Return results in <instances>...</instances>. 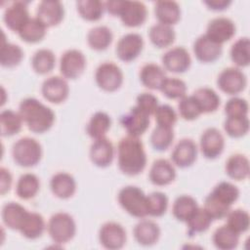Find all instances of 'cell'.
Instances as JSON below:
<instances>
[{
    "label": "cell",
    "mask_w": 250,
    "mask_h": 250,
    "mask_svg": "<svg viewBox=\"0 0 250 250\" xmlns=\"http://www.w3.org/2000/svg\"><path fill=\"white\" fill-rule=\"evenodd\" d=\"M117 160L123 174L136 176L142 173L146 165V154L142 141L129 135L122 138L117 146Z\"/></svg>",
    "instance_id": "cell-1"
},
{
    "label": "cell",
    "mask_w": 250,
    "mask_h": 250,
    "mask_svg": "<svg viewBox=\"0 0 250 250\" xmlns=\"http://www.w3.org/2000/svg\"><path fill=\"white\" fill-rule=\"evenodd\" d=\"M19 113L27 128L37 134H42L53 126L54 111L34 98H26L20 104Z\"/></svg>",
    "instance_id": "cell-2"
},
{
    "label": "cell",
    "mask_w": 250,
    "mask_h": 250,
    "mask_svg": "<svg viewBox=\"0 0 250 250\" xmlns=\"http://www.w3.org/2000/svg\"><path fill=\"white\" fill-rule=\"evenodd\" d=\"M238 197L237 187L229 182H221L206 196L203 208L213 220H221L227 216Z\"/></svg>",
    "instance_id": "cell-3"
},
{
    "label": "cell",
    "mask_w": 250,
    "mask_h": 250,
    "mask_svg": "<svg viewBox=\"0 0 250 250\" xmlns=\"http://www.w3.org/2000/svg\"><path fill=\"white\" fill-rule=\"evenodd\" d=\"M118 202L133 217L143 219L148 215L146 195L138 187L126 186L122 188L118 193Z\"/></svg>",
    "instance_id": "cell-4"
},
{
    "label": "cell",
    "mask_w": 250,
    "mask_h": 250,
    "mask_svg": "<svg viewBox=\"0 0 250 250\" xmlns=\"http://www.w3.org/2000/svg\"><path fill=\"white\" fill-rule=\"evenodd\" d=\"M14 161L21 167H33L42 157L41 145L33 138L24 137L18 140L12 147Z\"/></svg>",
    "instance_id": "cell-5"
},
{
    "label": "cell",
    "mask_w": 250,
    "mask_h": 250,
    "mask_svg": "<svg viewBox=\"0 0 250 250\" xmlns=\"http://www.w3.org/2000/svg\"><path fill=\"white\" fill-rule=\"evenodd\" d=\"M48 232L56 243H66L73 238L76 232V225L67 213L59 212L54 214L48 223Z\"/></svg>",
    "instance_id": "cell-6"
},
{
    "label": "cell",
    "mask_w": 250,
    "mask_h": 250,
    "mask_svg": "<svg viewBox=\"0 0 250 250\" xmlns=\"http://www.w3.org/2000/svg\"><path fill=\"white\" fill-rule=\"evenodd\" d=\"M97 85L104 91L114 92L120 88L123 83V73L121 68L111 62L101 63L95 73Z\"/></svg>",
    "instance_id": "cell-7"
},
{
    "label": "cell",
    "mask_w": 250,
    "mask_h": 250,
    "mask_svg": "<svg viewBox=\"0 0 250 250\" xmlns=\"http://www.w3.org/2000/svg\"><path fill=\"white\" fill-rule=\"evenodd\" d=\"M86 67V58L84 54L76 49L65 51L60 60V71L63 78L76 79Z\"/></svg>",
    "instance_id": "cell-8"
},
{
    "label": "cell",
    "mask_w": 250,
    "mask_h": 250,
    "mask_svg": "<svg viewBox=\"0 0 250 250\" xmlns=\"http://www.w3.org/2000/svg\"><path fill=\"white\" fill-rule=\"evenodd\" d=\"M217 85L221 91L228 95H237L245 89L247 79L239 68L228 67L219 74Z\"/></svg>",
    "instance_id": "cell-9"
},
{
    "label": "cell",
    "mask_w": 250,
    "mask_h": 250,
    "mask_svg": "<svg viewBox=\"0 0 250 250\" xmlns=\"http://www.w3.org/2000/svg\"><path fill=\"white\" fill-rule=\"evenodd\" d=\"M126 231L124 228L117 223L107 222L104 224L99 231L101 244L109 250L122 248L126 243Z\"/></svg>",
    "instance_id": "cell-10"
},
{
    "label": "cell",
    "mask_w": 250,
    "mask_h": 250,
    "mask_svg": "<svg viewBox=\"0 0 250 250\" xmlns=\"http://www.w3.org/2000/svg\"><path fill=\"white\" fill-rule=\"evenodd\" d=\"M144 48L143 37L138 33L123 35L116 45V56L123 62H132L141 54Z\"/></svg>",
    "instance_id": "cell-11"
},
{
    "label": "cell",
    "mask_w": 250,
    "mask_h": 250,
    "mask_svg": "<svg viewBox=\"0 0 250 250\" xmlns=\"http://www.w3.org/2000/svg\"><path fill=\"white\" fill-rule=\"evenodd\" d=\"M225 147V139L217 128L206 129L200 137V150L208 159L220 156Z\"/></svg>",
    "instance_id": "cell-12"
},
{
    "label": "cell",
    "mask_w": 250,
    "mask_h": 250,
    "mask_svg": "<svg viewBox=\"0 0 250 250\" xmlns=\"http://www.w3.org/2000/svg\"><path fill=\"white\" fill-rule=\"evenodd\" d=\"M235 34V25L233 21L225 17L215 18L209 21L205 35L214 42L223 45L230 40Z\"/></svg>",
    "instance_id": "cell-13"
},
{
    "label": "cell",
    "mask_w": 250,
    "mask_h": 250,
    "mask_svg": "<svg viewBox=\"0 0 250 250\" xmlns=\"http://www.w3.org/2000/svg\"><path fill=\"white\" fill-rule=\"evenodd\" d=\"M3 20L8 28L19 33L20 30L30 20L27 2L25 1L13 2L5 10Z\"/></svg>",
    "instance_id": "cell-14"
},
{
    "label": "cell",
    "mask_w": 250,
    "mask_h": 250,
    "mask_svg": "<svg viewBox=\"0 0 250 250\" xmlns=\"http://www.w3.org/2000/svg\"><path fill=\"white\" fill-rule=\"evenodd\" d=\"M41 92L43 97L48 102L53 104H61L67 99L69 87L63 77L51 76L43 82Z\"/></svg>",
    "instance_id": "cell-15"
},
{
    "label": "cell",
    "mask_w": 250,
    "mask_h": 250,
    "mask_svg": "<svg viewBox=\"0 0 250 250\" xmlns=\"http://www.w3.org/2000/svg\"><path fill=\"white\" fill-rule=\"evenodd\" d=\"M149 115L141 110L139 107L134 106L131 110L122 116L121 124L126 129L129 136L140 137L149 127Z\"/></svg>",
    "instance_id": "cell-16"
},
{
    "label": "cell",
    "mask_w": 250,
    "mask_h": 250,
    "mask_svg": "<svg viewBox=\"0 0 250 250\" xmlns=\"http://www.w3.org/2000/svg\"><path fill=\"white\" fill-rule=\"evenodd\" d=\"M162 63L164 68L168 71L183 73L189 68L191 59L188 52L184 47H175L163 55Z\"/></svg>",
    "instance_id": "cell-17"
},
{
    "label": "cell",
    "mask_w": 250,
    "mask_h": 250,
    "mask_svg": "<svg viewBox=\"0 0 250 250\" xmlns=\"http://www.w3.org/2000/svg\"><path fill=\"white\" fill-rule=\"evenodd\" d=\"M64 9L60 1L44 0L38 4L36 18L46 26L58 25L63 19Z\"/></svg>",
    "instance_id": "cell-18"
},
{
    "label": "cell",
    "mask_w": 250,
    "mask_h": 250,
    "mask_svg": "<svg viewBox=\"0 0 250 250\" xmlns=\"http://www.w3.org/2000/svg\"><path fill=\"white\" fill-rule=\"evenodd\" d=\"M147 16L146 5L140 1H124L119 17L124 25L137 27L142 25Z\"/></svg>",
    "instance_id": "cell-19"
},
{
    "label": "cell",
    "mask_w": 250,
    "mask_h": 250,
    "mask_svg": "<svg viewBox=\"0 0 250 250\" xmlns=\"http://www.w3.org/2000/svg\"><path fill=\"white\" fill-rule=\"evenodd\" d=\"M197 157V146L191 139H182L175 146L171 158L175 165L180 168L191 166Z\"/></svg>",
    "instance_id": "cell-20"
},
{
    "label": "cell",
    "mask_w": 250,
    "mask_h": 250,
    "mask_svg": "<svg viewBox=\"0 0 250 250\" xmlns=\"http://www.w3.org/2000/svg\"><path fill=\"white\" fill-rule=\"evenodd\" d=\"M223 52L222 45L214 42L205 34L199 36L193 43V53L201 62H213L217 61Z\"/></svg>",
    "instance_id": "cell-21"
},
{
    "label": "cell",
    "mask_w": 250,
    "mask_h": 250,
    "mask_svg": "<svg viewBox=\"0 0 250 250\" xmlns=\"http://www.w3.org/2000/svg\"><path fill=\"white\" fill-rule=\"evenodd\" d=\"M114 157V147L110 140L104 137L95 140L90 147V159L98 167L104 168L111 164Z\"/></svg>",
    "instance_id": "cell-22"
},
{
    "label": "cell",
    "mask_w": 250,
    "mask_h": 250,
    "mask_svg": "<svg viewBox=\"0 0 250 250\" xmlns=\"http://www.w3.org/2000/svg\"><path fill=\"white\" fill-rule=\"evenodd\" d=\"M176 178V170L173 164L164 158L156 159L149 170V180L155 186H167Z\"/></svg>",
    "instance_id": "cell-23"
},
{
    "label": "cell",
    "mask_w": 250,
    "mask_h": 250,
    "mask_svg": "<svg viewBox=\"0 0 250 250\" xmlns=\"http://www.w3.org/2000/svg\"><path fill=\"white\" fill-rule=\"evenodd\" d=\"M133 233L139 244L143 246H151L158 241L160 229L153 221L142 220L135 226Z\"/></svg>",
    "instance_id": "cell-24"
},
{
    "label": "cell",
    "mask_w": 250,
    "mask_h": 250,
    "mask_svg": "<svg viewBox=\"0 0 250 250\" xmlns=\"http://www.w3.org/2000/svg\"><path fill=\"white\" fill-rule=\"evenodd\" d=\"M52 192L61 199L71 197L76 190V182L74 178L65 172L55 174L50 182Z\"/></svg>",
    "instance_id": "cell-25"
},
{
    "label": "cell",
    "mask_w": 250,
    "mask_h": 250,
    "mask_svg": "<svg viewBox=\"0 0 250 250\" xmlns=\"http://www.w3.org/2000/svg\"><path fill=\"white\" fill-rule=\"evenodd\" d=\"M154 15L159 23L172 26L181 18V9L177 2L161 0L154 3Z\"/></svg>",
    "instance_id": "cell-26"
},
{
    "label": "cell",
    "mask_w": 250,
    "mask_h": 250,
    "mask_svg": "<svg viewBox=\"0 0 250 250\" xmlns=\"http://www.w3.org/2000/svg\"><path fill=\"white\" fill-rule=\"evenodd\" d=\"M28 213L29 212L21 204L16 202H8L3 206L2 219L4 224L9 229L20 230Z\"/></svg>",
    "instance_id": "cell-27"
},
{
    "label": "cell",
    "mask_w": 250,
    "mask_h": 250,
    "mask_svg": "<svg viewBox=\"0 0 250 250\" xmlns=\"http://www.w3.org/2000/svg\"><path fill=\"white\" fill-rule=\"evenodd\" d=\"M166 79L164 69L156 63H146L140 71V80L142 84L151 90H159Z\"/></svg>",
    "instance_id": "cell-28"
},
{
    "label": "cell",
    "mask_w": 250,
    "mask_h": 250,
    "mask_svg": "<svg viewBox=\"0 0 250 250\" xmlns=\"http://www.w3.org/2000/svg\"><path fill=\"white\" fill-rule=\"evenodd\" d=\"M225 169L229 178L235 181L245 180L249 176V160L245 155L235 153L227 160Z\"/></svg>",
    "instance_id": "cell-29"
},
{
    "label": "cell",
    "mask_w": 250,
    "mask_h": 250,
    "mask_svg": "<svg viewBox=\"0 0 250 250\" xmlns=\"http://www.w3.org/2000/svg\"><path fill=\"white\" fill-rule=\"evenodd\" d=\"M198 104L202 113H210L217 110L221 104L219 95L211 88H198L191 95Z\"/></svg>",
    "instance_id": "cell-30"
},
{
    "label": "cell",
    "mask_w": 250,
    "mask_h": 250,
    "mask_svg": "<svg viewBox=\"0 0 250 250\" xmlns=\"http://www.w3.org/2000/svg\"><path fill=\"white\" fill-rule=\"evenodd\" d=\"M110 126H111L110 116L105 112L98 111L94 113L90 118L86 127V131H87V134L92 139L98 140L105 136Z\"/></svg>",
    "instance_id": "cell-31"
},
{
    "label": "cell",
    "mask_w": 250,
    "mask_h": 250,
    "mask_svg": "<svg viewBox=\"0 0 250 250\" xmlns=\"http://www.w3.org/2000/svg\"><path fill=\"white\" fill-rule=\"evenodd\" d=\"M112 39V31L104 25H99L91 28L87 35L89 46L96 51L105 50L111 44Z\"/></svg>",
    "instance_id": "cell-32"
},
{
    "label": "cell",
    "mask_w": 250,
    "mask_h": 250,
    "mask_svg": "<svg viewBox=\"0 0 250 250\" xmlns=\"http://www.w3.org/2000/svg\"><path fill=\"white\" fill-rule=\"evenodd\" d=\"M148 36L155 47L166 48L173 44L176 34L172 26L158 22L149 28Z\"/></svg>",
    "instance_id": "cell-33"
},
{
    "label": "cell",
    "mask_w": 250,
    "mask_h": 250,
    "mask_svg": "<svg viewBox=\"0 0 250 250\" xmlns=\"http://www.w3.org/2000/svg\"><path fill=\"white\" fill-rule=\"evenodd\" d=\"M213 243L220 250H231L236 248L239 242V234L227 225L219 227L213 233Z\"/></svg>",
    "instance_id": "cell-34"
},
{
    "label": "cell",
    "mask_w": 250,
    "mask_h": 250,
    "mask_svg": "<svg viewBox=\"0 0 250 250\" xmlns=\"http://www.w3.org/2000/svg\"><path fill=\"white\" fill-rule=\"evenodd\" d=\"M45 228L44 218L36 212H29L19 231L28 239H36L43 234Z\"/></svg>",
    "instance_id": "cell-35"
},
{
    "label": "cell",
    "mask_w": 250,
    "mask_h": 250,
    "mask_svg": "<svg viewBox=\"0 0 250 250\" xmlns=\"http://www.w3.org/2000/svg\"><path fill=\"white\" fill-rule=\"evenodd\" d=\"M40 188V182L36 175L25 173L20 177L16 187L17 195L24 200L34 197Z\"/></svg>",
    "instance_id": "cell-36"
},
{
    "label": "cell",
    "mask_w": 250,
    "mask_h": 250,
    "mask_svg": "<svg viewBox=\"0 0 250 250\" xmlns=\"http://www.w3.org/2000/svg\"><path fill=\"white\" fill-rule=\"evenodd\" d=\"M197 208V202L192 196L183 194L177 197L174 201L172 212L177 220L187 222Z\"/></svg>",
    "instance_id": "cell-37"
},
{
    "label": "cell",
    "mask_w": 250,
    "mask_h": 250,
    "mask_svg": "<svg viewBox=\"0 0 250 250\" xmlns=\"http://www.w3.org/2000/svg\"><path fill=\"white\" fill-rule=\"evenodd\" d=\"M22 119L19 112L5 109L0 114V130L3 137H11L18 134L22 126Z\"/></svg>",
    "instance_id": "cell-38"
},
{
    "label": "cell",
    "mask_w": 250,
    "mask_h": 250,
    "mask_svg": "<svg viewBox=\"0 0 250 250\" xmlns=\"http://www.w3.org/2000/svg\"><path fill=\"white\" fill-rule=\"evenodd\" d=\"M46 28L37 18H30L26 24L20 30L19 35L24 42L37 43L45 37Z\"/></svg>",
    "instance_id": "cell-39"
},
{
    "label": "cell",
    "mask_w": 250,
    "mask_h": 250,
    "mask_svg": "<svg viewBox=\"0 0 250 250\" xmlns=\"http://www.w3.org/2000/svg\"><path fill=\"white\" fill-rule=\"evenodd\" d=\"M56 63L54 53L49 49H40L31 59L33 70L38 74H47L53 70Z\"/></svg>",
    "instance_id": "cell-40"
},
{
    "label": "cell",
    "mask_w": 250,
    "mask_h": 250,
    "mask_svg": "<svg viewBox=\"0 0 250 250\" xmlns=\"http://www.w3.org/2000/svg\"><path fill=\"white\" fill-rule=\"evenodd\" d=\"M79 15L86 21H99L104 14V3L99 0H79L76 2Z\"/></svg>",
    "instance_id": "cell-41"
},
{
    "label": "cell",
    "mask_w": 250,
    "mask_h": 250,
    "mask_svg": "<svg viewBox=\"0 0 250 250\" xmlns=\"http://www.w3.org/2000/svg\"><path fill=\"white\" fill-rule=\"evenodd\" d=\"M230 59L232 62L239 66L245 67L250 63V41L248 37L237 39L230 48Z\"/></svg>",
    "instance_id": "cell-42"
},
{
    "label": "cell",
    "mask_w": 250,
    "mask_h": 250,
    "mask_svg": "<svg viewBox=\"0 0 250 250\" xmlns=\"http://www.w3.org/2000/svg\"><path fill=\"white\" fill-rule=\"evenodd\" d=\"M212 221L213 219L206 212V210L204 208L198 207L186 222L188 225V233L192 236L194 234L206 231L212 224Z\"/></svg>",
    "instance_id": "cell-43"
},
{
    "label": "cell",
    "mask_w": 250,
    "mask_h": 250,
    "mask_svg": "<svg viewBox=\"0 0 250 250\" xmlns=\"http://www.w3.org/2000/svg\"><path fill=\"white\" fill-rule=\"evenodd\" d=\"M23 59V52L19 45L3 40L0 51V62L2 66L14 67Z\"/></svg>",
    "instance_id": "cell-44"
},
{
    "label": "cell",
    "mask_w": 250,
    "mask_h": 250,
    "mask_svg": "<svg viewBox=\"0 0 250 250\" xmlns=\"http://www.w3.org/2000/svg\"><path fill=\"white\" fill-rule=\"evenodd\" d=\"M226 217V225L239 235L248 230L250 226V217L247 211L242 209L229 210Z\"/></svg>",
    "instance_id": "cell-45"
},
{
    "label": "cell",
    "mask_w": 250,
    "mask_h": 250,
    "mask_svg": "<svg viewBox=\"0 0 250 250\" xmlns=\"http://www.w3.org/2000/svg\"><path fill=\"white\" fill-rule=\"evenodd\" d=\"M174 140L173 128L156 126L151 133L150 143L154 149L158 151L166 150Z\"/></svg>",
    "instance_id": "cell-46"
},
{
    "label": "cell",
    "mask_w": 250,
    "mask_h": 250,
    "mask_svg": "<svg viewBox=\"0 0 250 250\" xmlns=\"http://www.w3.org/2000/svg\"><path fill=\"white\" fill-rule=\"evenodd\" d=\"M159 90L168 99H182L186 96L187 85L182 79L176 77H166Z\"/></svg>",
    "instance_id": "cell-47"
},
{
    "label": "cell",
    "mask_w": 250,
    "mask_h": 250,
    "mask_svg": "<svg viewBox=\"0 0 250 250\" xmlns=\"http://www.w3.org/2000/svg\"><path fill=\"white\" fill-rule=\"evenodd\" d=\"M226 133L231 138H241L249 130L248 116L243 117H227L224 123Z\"/></svg>",
    "instance_id": "cell-48"
},
{
    "label": "cell",
    "mask_w": 250,
    "mask_h": 250,
    "mask_svg": "<svg viewBox=\"0 0 250 250\" xmlns=\"http://www.w3.org/2000/svg\"><path fill=\"white\" fill-rule=\"evenodd\" d=\"M147 213L152 217H160L165 214L168 208V198L165 193L153 191L146 195Z\"/></svg>",
    "instance_id": "cell-49"
},
{
    "label": "cell",
    "mask_w": 250,
    "mask_h": 250,
    "mask_svg": "<svg viewBox=\"0 0 250 250\" xmlns=\"http://www.w3.org/2000/svg\"><path fill=\"white\" fill-rule=\"evenodd\" d=\"M179 112L182 118L185 120H194L196 119L200 114H202V111L194 100L192 96H185L183 97L178 104Z\"/></svg>",
    "instance_id": "cell-50"
},
{
    "label": "cell",
    "mask_w": 250,
    "mask_h": 250,
    "mask_svg": "<svg viewBox=\"0 0 250 250\" xmlns=\"http://www.w3.org/2000/svg\"><path fill=\"white\" fill-rule=\"evenodd\" d=\"M153 115L157 126L173 128L177 121V113L174 108L169 104L158 105Z\"/></svg>",
    "instance_id": "cell-51"
},
{
    "label": "cell",
    "mask_w": 250,
    "mask_h": 250,
    "mask_svg": "<svg viewBox=\"0 0 250 250\" xmlns=\"http://www.w3.org/2000/svg\"><path fill=\"white\" fill-rule=\"evenodd\" d=\"M248 103L241 98H231L225 104V113L227 117L248 116Z\"/></svg>",
    "instance_id": "cell-52"
},
{
    "label": "cell",
    "mask_w": 250,
    "mask_h": 250,
    "mask_svg": "<svg viewBox=\"0 0 250 250\" xmlns=\"http://www.w3.org/2000/svg\"><path fill=\"white\" fill-rule=\"evenodd\" d=\"M136 106L147 115H153L158 107V99L151 93H142L137 97Z\"/></svg>",
    "instance_id": "cell-53"
},
{
    "label": "cell",
    "mask_w": 250,
    "mask_h": 250,
    "mask_svg": "<svg viewBox=\"0 0 250 250\" xmlns=\"http://www.w3.org/2000/svg\"><path fill=\"white\" fill-rule=\"evenodd\" d=\"M0 192L2 195L7 193L12 186V175L10 171L4 167L0 169Z\"/></svg>",
    "instance_id": "cell-54"
},
{
    "label": "cell",
    "mask_w": 250,
    "mask_h": 250,
    "mask_svg": "<svg viewBox=\"0 0 250 250\" xmlns=\"http://www.w3.org/2000/svg\"><path fill=\"white\" fill-rule=\"evenodd\" d=\"M204 4L211 10L214 11H222L227 9L230 4V0H207L204 1Z\"/></svg>",
    "instance_id": "cell-55"
},
{
    "label": "cell",
    "mask_w": 250,
    "mask_h": 250,
    "mask_svg": "<svg viewBox=\"0 0 250 250\" xmlns=\"http://www.w3.org/2000/svg\"><path fill=\"white\" fill-rule=\"evenodd\" d=\"M123 3H124V1H119V0L106 1V2H104V8L110 15L119 16L120 11L123 6Z\"/></svg>",
    "instance_id": "cell-56"
}]
</instances>
